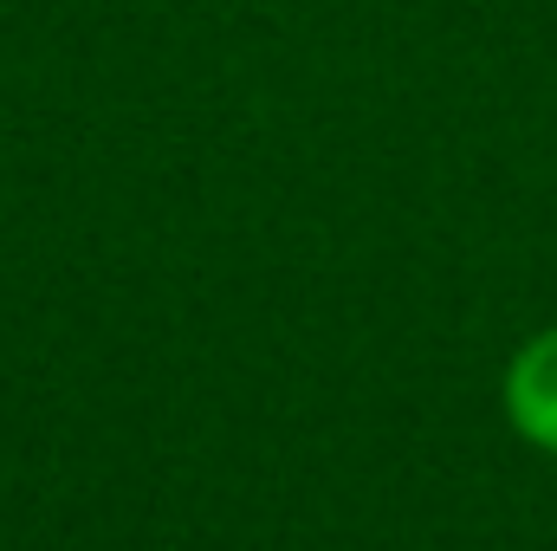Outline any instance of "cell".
<instances>
[{
    "label": "cell",
    "mask_w": 557,
    "mask_h": 551,
    "mask_svg": "<svg viewBox=\"0 0 557 551\" xmlns=\"http://www.w3.org/2000/svg\"><path fill=\"white\" fill-rule=\"evenodd\" d=\"M506 415L525 441L557 454V331H539L506 370Z\"/></svg>",
    "instance_id": "obj_1"
}]
</instances>
